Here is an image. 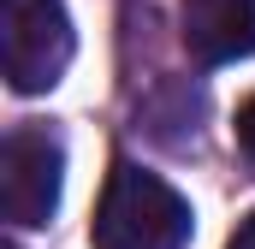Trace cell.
Segmentation results:
<instances>
[{
	"label": "cell",
	"mask_w": 255,
	"mask_h": 249,
	"mask_svg": "<svg viewBox=\"0 0 255 249\" xmlns=\"http://www.w3.org/2000/svg\"><path fill=\"white\" fill-rule=\"evenodd\" d=\"M95 249H184L190 244V202L166 178L119 160L95 208Z\"/></svg>",
	"instance_id": "1"
},
{
	"label": "cell",
	"mask_w": 255,
	"mask_h": 249,
	"mask_svg": "<svg viewBox=\"0 0 255 249\" xmlns=\"http://www.w3.org/2000/svg\"><path fill=\"white\" fill-rule=\"evenodd\" d=\"M0 54H6V83L18 95L54 89L65 77V65H71V18H65V0H6Z\"/></svg>",
	"instance_id": "2"
},
{
	"label": "cell",
	"mask_w": 255,
	"mask_h": 249,
	"mask_svg": "<svg viewBox=\"0 0 255 249\" xmlns=\"http://www.w3.org/2000/svg\"><path fill=\"white\" fill-rule=\"evenodd\" d=\"M65 154L48 130H12L0 148V214L12 226H48L60 208Z\"/></svg>",
	"instance_id": "3"
},
{
	"label": "cell",
	"mask_w": 255,
	"mask_h": 249,
	"mask_svg": "<svg viewBox=\"0 0 255 249\" xmlns=\"http://www.w3.org/2000/svg\"><path fill=\"white\" fill-rule=\"evenodd\" d=\"M184 48L202 65L255 54V0H184Z\"/></svg>",
	"instance_id": "4"
},
{
	"label": "cell",
	"mask_w": 255,
	"mask_h": 249,
	"mask_svg": "<svg viewBox=\"0 0 255 249\" xmlns=\"http://www.w3.org/2000/svg\"><path fill=\"white\" fill-rule=\"evenodd\" d=\"M238 142H244V154L255 160V95L238 107Z\"/></svg>",
	"instance_id": "5"
},
{
	"label": "cell",
	"mask_w": 255,
	"mask_h": 249,
	"mask_svg": "<svg viewBox=\"0 0 255 249\" xmlns=\"http://www.w3.org/2000/svg\"><path fill=\"white\" fill-rule=\"evenodd\" d=\"M226 249H255V214L238 226V232H232V244H226Z\"/></svg>",
	"instance_id": "6"
},
{
	"label": "cell",
	"mask_w": 255,
	"mask_h": 249,
	"mask_svg": "<svg viewBox=\"0 0 255 249\" xmlns=\"http://www.w3.org/2000/svg\"><path fill=\"white\" fill-rule=\"evenodd\" d=\"M6 249H18V244H6Z\"/></svg>",
	"instance_id": "7"
}]
</instances>
